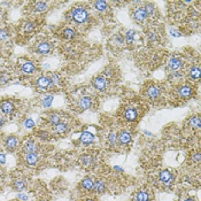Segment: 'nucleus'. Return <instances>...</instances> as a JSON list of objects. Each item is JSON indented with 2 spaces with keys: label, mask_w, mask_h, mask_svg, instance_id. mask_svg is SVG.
I'll return each mask as SVG.
<instances>
[{
  "label": "nucleus",
  "mask_w": 201,
  "mask_h": 201,
  "mask_svg": "<svg viewBox=\"0 0 201 201\" xmlns=\"http://www.w3.org/2000/svg\"><path fill=\"white\" fill-rule=\"evenodd\" d=\"M92 106V99L90 97H83L81 100H79V107L85 110V109H88Z\"/></svg>",
  "instance_id": "obj_8"
},
{
  "label": "nucleus",
  "mask_w": 201,
  "mask_h": 201,
  "mask_svg": "<svg viewBox=\"0 0 201 201\" xmlns=\"http://www.w3.org/2000/svg\"><path fill=\"white\" fill-rule=\"evenodd\" d=\"M94 8L97 10H99V12H103V10H106V8H107V2L106 1H95L94 2Z\"/></svg>",
  "instance_id": "obj_23"
},
{
  "label": "nucleus",
  "mask_w": 201,
  "mask_h": 201,
  "mask_svg": "<svg viewBox=\"0 0 201 201\" xmlns=\"http://www.w3.org/2000/svg\"><path fill=\"white\" fill-rule=\"evenodd\" d=\"M160 181L163 182V183H171L172 181V175H171V172L169 170H163L161 171L160 174Z\"/></svg>",
  "instance_id": "obj_11"
},
{
  "label": "nucleus",
  "mask_w": 201,
  "mask_h": 201,
  "mask_svg": "<svg viewBox=\"0 0 201 201\" xmlns=\"http://www.w3.org/2000/svg\"><path fill=\"white\" fill-rule=\"evenodd\" d=\"M68 129H69V128H68V125L66 123H59L54 126V131H55L57 133H60V134L67 132Z\"/></svg>",
  "instance_id": "obj_18"
},
{
  "label": "nucleus",
  "mask_w": 201,
  "mask_h": 201,
  "mask_svg": "<svg viewBox=\"0 0 201 201\" xmlns=\"http://www.w3.org/2000/svg\"><path fill=\"white\" fill-rule=\"evenodd\" d=\"M190 75H191V77L193 79H198V78L200 77V69L199 67H193L190 70Z\"/></svg>",
  "instance_id": "obj_27"
},
{
  "label": "nucleus",
  "mask_w": 201,
  "mask_h": 201,
  "mask_svg": "<svg viewBox=\"0 0 201 201\" xmlns=\"http://www.w3.org/2000/svg\"><path fill=\"white\" fill-rule=\"evenodd\" d=\"M117 139H119L122 144H128L130 140H131V133L128 132V131H122V132L119 134Z\"/></svg>",
  "instance_id": "obj_13"
},
{
  "label": "nucleus",
  "mask_w": 201,
  "mask_h": 201,
  "mask_svg": "<svg viewBox=\"0 0 201 201\" xmlns=\"http://www.w3.org/2000/svg\"><path fill=\"white\" fill-rule=\"evenodd\" d=\"M51 79L50 77H46V76H41L37 79V85L41 88H46L50 86V84H51Z\"/></svg>",
  "instance_id": "obj_7"
},
{
  "label": "nucleus",
  "mask_w": 201,
  "mask_h": 201,
  "mask_svg": "<svg viewBox=\"0 0 201 201\" xmlns=\"http://www.w3.org/2000/svg\"><path fill=\"white\" fill-rule=\"evenodd\" d=\"M171 35H172L174 37H181V33L177 32V31H175V30H171Z\"/></svg>",
  "instance_id": "obj_40"
},
{
  "label": "nucleus",
  "mask_w": 201,
  "mask_h": 201,
  "mask_svg": "<svg viewBox=\"0 0 201 201\" xmlns=\"http://www.w3.org/2000/svg\"><path fill=\"white\" fill-rule=\"evenodd\" d=\"M26 181L19 179V181L14 182V189H15L16 191H22V190H24V189H26Z\"/></svg>",
  "instance_id": "obj_22"
},
{
  "label": "nucleus",
  "mask_w": 201,
  "mask_h": 201,
  "mask_svg": "<svg viewBox=\"0 0 201 201\" xmlns=\"http://www.w3.org/2000/svg\"><path fill=\"white\" fill-rule=\"evenodd\" d=\"M4 124H5V120H4L2 117H1V116H0V126H2Z\"/></svg>",
  "instance_id": "obj_44"
},
{
  "label": "nucleus",
  "mask_w": 201,
  "mask_h": 201,
  "mask_svg": "<svg viewBox=\"0 0 201 201\" xmlns=\"http://www.w3.org/2000/svg\"><path fill=\"white\" fill-rule=\"evenodd\" d=\"M194 160H196V162H199V161H200V154H199V153L194 155Z\"/></svg>",
  "instance_id": "obj_42"
},
{
  "label": "nucleus",
  "mask_w": 201,
  "mask_h": 201,
  "mask_svg": "<svg viewBox=\"0 0 201 201\" xmlns=\"http://www.w3.org/2000/svg\"><path fill=\"white\" fill-rule=\"evenodd\" d=\"M8 81V77L7 76H2V77H0V84H6Z\"/></svg>",
  "instance_id": "obj_38"
},
{
  "label": "nucleus",
  "mask_w": 201,
  "mask_h": 201,
  "mask_svg": "<svg viewBox=\"0 0 201 201\" xmlns=\"http://www.w3.org/2000/svg\"><path fill=\"white\" fill-rule=\"evenodd\" d=\"M47 9V4L46 2H43V1H38L36 5H35V10L36 12H44Z\"/></svg>",
  "instance_id": "obj_26"
},
{
  "label": "nucleus",
  "mask_w": 201,
  "mask_h": 201,
  "mask_svg": "<svg viewBox=\"0 0 201 201\" xmlns=\"http://www.w3.org/2000/svg\"><path fill=\"white\" fill-rule=\"evenodd\" d=\"M93 186H94V181L92 178H85L82 182V187L85 190H92Z\"/></svg>",
  "instance_id": "obj_19"
},
{
  "label": "nucleus",
  "mask_w": 201,
  "mask_h": 201,
  "mask_svg": "<svg viewBox=\"0 0 201 201\" xmlns=\"http://www.w3.org/2000/svg\"><path fill=\"white\" fill-rule=\"evenodd\" d=\"M50 51H51V45L48 43H41L37 46V52L39 54H47Z\"/></svg>",
  "instance_id": "obj_12"
},
{
  "label": "nucleus",
  "mask_w": 201,
  "mask_h": 201,
  "mask_svg": "<svg viewBox=\"0 0 201 201\" xmlns=\"http://www.w3.org/2000/svg\"><path fill=\"white\" fill-rule=\"evenodd\" d=\"M0 109L5 115H10L14 112V105H13V102H10L9 100H5L0 103Z\"/></svg>",
  "instance_id": "obj_3"
},
{
  "label": "nucleus",
  "mask_w": 201,
  "mask_h": 201,
  "mask_svg": "<svg viewBox=\"0 0 201 201\" xmlns=\"http://www.w3.org/2000/svg\"><path fill=\"white\" fill-rule=\"evenodd\" d=\"M81 140L84 144H91L94 140V136L91 132H83L82 136H81Z\"/></svg>",
  "instance_id": "obj_14"
},
{
  "label": "nucleus",
  "mask_w": 201,
  "mask_h": 201,
  "mask_svg": "<svg viewBox=\"0 0 201 201\" xmlns=\"http://www.w3.org/2000/svg\"><path fill=\"white\" fill-rule=\"evenodd\" d=\"M2 172H4V171H2V170H1V169H0V177L2 176Z\"/></svg>",
  "instance_id": "obj_46"
},
{
  "label": "nucleus",
  "mask_w": 201,
  "mask_h": 201,
  "mask_svg": "<svg viewBox=\"0 0 201 201\" xmlns=\"http://www.w3.org/2000/svg\"><path fill=\"white\" fill-rule=\"evenodd\" d=\"M23 151L26 152V154H31V153H36L38 151V146L35 141L32 140H29V141H26L24 143V146H23Z\"/></svg>",
  "instance_id": "obj_5"
},
{
  "label": "nucleus",
  "mask_w": 201,
  "mask_h": 201,
  "mask_svg": "<svg viewBox=\"0 0 201 201\" xmlns=\"http://www.w3.org/2000/svg\"><path fill=\"white\" fill-rule=\"evenodd\" d=\"M136 201H150V194L146 191H140L136 194Z\"/></svg>",
  "instance_id": "obj_17"
},
{
  "label": "nucleus",
  "mask_w": 201,
  "mask_h": 201,
  "mask_svg": "<svg viewBox=\"0 0 201 201\" xmlns=\"http://www.w3.org/2000/svg\"><path fill=\"white\" fill-rule=\"evenodd\" d=\"M147 16H148V14L144 7H139L133 12V19L137 22H144L147 19Z\"/></svg>",
  "instance_id": "obj_2"
},
{
  "label": "nucleus",
  "mask_w": 201,
  "mask_h": 201,
  "mask_svg": "<svg viewBox=\"0 0 201 201\" xmlns=\"http://www.w3.org/2000/svg\"><path fill=\"white\" fill-rule=\"evenodd\" d=\"M81 163H82L84 167H90V165H93L92 156H90V155H83L82 159H81Z\"/></svg>",
  "instance_id": "obj_21"
},
{
  "label": "nucleus",
  "mask_w": 201,
  "mask_h": 201,
  "mask_svg": "<svg viewBox=\"0 0 201 201\" xmlns=\"http://www.w3.org/2000/svg\"><path fill=\"white\" fill-rule=\"evenodd\" d=\"M108 139L109 141H110V144H115L116 143V139H117V137H116V134L115 133H110L109 134V137H108Z\"/></svg>",
  "instance_id": "obj_35"
},
{
  "label": "nucleus",
  "mask_w": 201,
  "mask_h": 201,
  "mask_svg": "<svg viewBox=\"0 0 201 201\" xmlns=\"http://www.w3.org/2000/svg\"><path fill=\"white\" fill-rule=\"evenodd\" d=\"M71 17L74 21H76L77 23H85L88 20V12L82 8V7H77L71 12Z\"/></svg>",
  "instance_id": "obj_1"
},
{
  "label": "nucleus",
  "mask_w": 201,
  "mask_h": 201,
  "mask_svg": "<svg viewBox=\"0 0 201 201\" xmlns=\"http://www.w3.org/2000/svg\"><path fill=\"white\" fill-rule=\"evenodd\" d=\"M93 84H94V88H97V90H99V91H103V90L106 88L107 82H106V79H105V78L100 76V77H97L95 79H94Z\"/></svg>",
  "instance_id": "obj_6"
},
{
  "label": "nucleus",
  "mask_w": 201,
  "mask_h": 201,
  "mask_svg": "<svg viewBox=\"0 0 201 201\" xmlns=\"http://www.w3.org/2000/svg\"><path fill=\"white\" fill-rule=\"evenodd\" d=\"M147 95H148L151 99H156L160 95V88H158V86L152 85V86H150L148 90H147Z\"/></svg>",
  "instance_id": "obj_10"
},
{
  "label": "nucleus",
  "mask_w": 201,
  "mask_h": 201,
  "mask_svg": "<svg viewBox=\"0 0 201 201\" xmlns=\"http://www.w3.org/2000/svg\"><path fill=\"white\" fill-rule=\"evenodd\" d=\"M155 36H156V35H155L154 32H151V33H150V36H148V38H150L151 40H154L155 38H156V37H155Z\"/></svg>",
  "instance_id": "obj_41"
},
{
  "label": "nucleus",
  "mask_w": 201,
  "mask_h": 201,
  "mask_svg": "<svg viewBox=\"0 0 201 201\" xmlns=\"http://www.w3.org/2000/svg\"><path fill=\"white\" fill-rule=\"evenodd\" d=\"M8 37V33H7V31L5 30H0V40H4Z\"/></svg>",
  "instance_id": "obj_36"
},
{
  "label": "nucleus",
  "mask_w": 201,
  "mask_h": 201,
  "mask_svg": "<svg viewBox=\"0 0 201 201\" xmlns=\"http://www.w3.org/2000/svg\"><path fill=\"white\" fill-rule=\"evenodd\" d=\"M19 198H20V199H22V200H26V199H28V196H24V194H20V196H19Z\"/></svg>",
  "instance_id": "obj_43"
},
{
  "label": "nucleus",
  "mask_w": 201,
  "mask_h": 201,
  "mask_svg": "<svg viewBox=\"0 0 201 201\" xmlns=\"http://www.w3.org/2000/svg\"><path fill=\"white\" fill-rule=\"evenodd\" d=\"M93 189H94V191L98 192V193H101V192H103V190H105V183L101 181H98L94 183V186H93Z\"/></svg>",
  "instance_id": "obj_25"
},
{
  "label": "nucleus",
  "mask_w": 201,
  "mask_h": 201,
  "mask_svg": "<svg viewBox=\"0 0 201 201\" xmlns=\"http://www.w3.org/2000/svg\"><path fill=\"white\" fill-rule=\"evenodd\" d=\"M22 70H23V72H26V74H32V72L35 71V66H33L32 62H26L22 66Z\"/></svg>",
  "instance_id": "obj_20"
},
{
  "label": "nucleus",
  "mask_w": 201,
  "mask_h": 201,
  "mask_svg": "<svg viewBox=\"0 0 201 201\" xmlns=\"http://www.w3.org/2000/svg\"><path fill=\"white\" fill-rule=\"evenodd\" d=\"M184 201H194L193 199H186V200H184Z\"/></svg>",
  "instance_id": "obj_45"
},
{
  "label": "nucleus",
  "mask_w": 201,
  "mask_h": 201,
  "mask_svg": "<svg viewBox=\"0 0 201 201\" xmlns=\"http://www.w3.org/2000/svg\"><path fill=\"white\" fill-rule=\"evenodd\" d=\"M20 144V140L17 139L14 136H9L7 139H6V147L8 151H14Z\"/></svg>",
  "instance_id": "obj_4"
},
{
  "label": "nucleus",
  "mask_w": 201,
  "mask_h": 201,
  "mask_svg": "<svg viewBox=\"0 0 201 201\" xmlns=\"http://www.w3.org/2000/svg\"><path fill=\"white\" fill-rule=\"evenodd\" d=\"M52 100H53V97H52V95L46 97V98L43 100V106H44V107H50L52 103Z\"/></svg>",
  "instance_id": "obj_31"
},
{
  "label": "nucleus",
  "mask_w": 201,
  "mask_h": 201,
  "mask_svg": "<svg viewBox=\"0 0 201 201\" xmlns=\"http://www.w3.org/2000/svg\"><path fill=\"white\" fill-rule=\"evenodd\" d=\"M179 94L182 97H184V98H187V97H190L192 94V88L190 86H183L179 90Z\"/></svg>",
  "instance_id": "obj_24"
},
{
  "label": "nucleus",
  "mask_w": 201,
  "mask_h": 201,
  "mask_svg": "<svg viewBox=\"0 0 201 201\" xmlns=\"http://www.w3.org/2000/svg\"><path fill=\"white\" fill-rule=\"evenodd\" d=\"M24 126H26V129H32V128L35 126V122L31 119H26V121H24Z\"/></svg>",
  "instance_id": "obj_32"
},
{
  "label": "nucleus",
  "mask_w": 201,
  "mask_h": 201,
  "mask_svg": "<svg viewBox=\"0 0 201 201\" xmlns=\"http://www.w3.org/2000/svg\"><path fill=\"white\" fill-rule=\"evenodd\" d=\"M190 125L193 126V128H196V129L200 128V119H199V116L192 117V119L190 120Z\"/></svg>",
  "instance_id": "obj_29"
},
{
  "label": "nucleus",
  "mask_w": 201,
  "mask_h": 201,
  "mask_svg": "<svg viewBox=\"0 0 201 201\" xmlns=\"http://www.w3.org/2000/svg\"><path fill=\"white\" fill-rule=\"evenodd\" d=\"M32 29H33V26H32L31 23H26V30L28 31V32H30Z\"/></svg>",
  "instance_id": "obj_37"
},
{
  "label": "nucleus",
  "mask_w": 201,
  "mask_h": 201,
  "mask_svg": "<svg viewBox=\"0 0 201 201\" xmlns=\"http://www.w3.org/2000/svg\"><path fill=\"white\" fill-rule=\"evenodd\" d=\"M169 67L171 70H178L182 67V61L177 57H172L169 61Z\"/></svg>",
  "instance_id": "obj_15"
},
{
  "label": "nucleus",
  "mask_w": 201,
  "mask_h": 201,
  "mask_svg": "<svg viewBox=\"0 0 201 201\" xmlns=\"http://www.w3.org/2000/svg\"><path fill=\"white\" fill-rule=\"evenodd\" d=\"M137 110L134 108H128L126 109V112H125V119L128 120V121H134V120L137 119Z\"/></svg>",
  "instance_id": "obj_16"
},
{
  "label": "nucleus",
  "mask_w": 201,
  "mask_h": 201,
  "mask_svg": "<svg viewBox=\"0 0 201 201\" xmlns=\"http://www.w3.org/2000/svg\"><path fill=\"white\" fill-rule=\"evenodd\" d=\"M62 35H63V37H64L66 39H71V38L75 37L76 33H75V31L72 30V29H66V30L63 31Z\"/></svg>",
  "instance_id": "obj_28"
},
{
  "label": "nucleus",
  "mask_w": 201,
  "mask_h": 201,
  "mask_svg": "<svg viewBox=\"0 0 201 201\" xmlns=\"http://www.w3.org/2000/svg\"><path fill=\"white\" fill-rule=\"evenodd\" d=\"M60 116L57 115V114H53V115H51L50 116V122H51L52 124H54V125H57V124L60 123Z\"/></svg>",
  "instance_id": "obj_30"
},
{
  "label": "nucleus",
  "mask_w": 201,
  "mask_h": 201,
  "mask_svg": "<svg viewBox=\"0 0 201 201\" xmlns=\"http://www.w3.org/2000/svg\"><path fill=\"white\" fill-rule=\"evenodd\" d=\"M26 165H29L30 167H35L38 162V155L36 153H31V154H26Z\"/></svg>",
  "instance_id": "obj_9"
},
{
  "label": "nucleus",
  "mask_w": 201,
  "mask_h": 201,
  "mask_svg": "<svg viewBox=\"0 0 201 201\" xmlns=\"http://www.w3.org/2000/svg\"><path fill=\"white\" fill-rule=\"evenodd\" d=\"M6 162V156H5V154H0V163H5Z\"/></svg>",
  "instance_id": "obj_39"
},
{
  "label": "nucleus",
  "mask_w": 201,
  "mask_h": 201,
  "mask_svg": "<svg viewBox=\"0 0 201 201\" xmlns=\"http://www.w3.org/2000/svg\"><path fill=\"white\" fill-rule=\"evenodd\" d=\"M134 37H136V32H134L133 30H130L128 33H126V40L129 41V43H131V41H133Z\"/></svg>",
  "instance_id": "obj_33"
},
{
  "label": "nucleus",
  "mask_w": 201,
  "mask_h": 201,
  "mask_svg": "<svg viewBox=\"0 0 201 201\" xmlns=\"http://www.w3.org/2000/svg\"><path fill=\"white\" fill-rule=\"evenodd\" d=\"M50 79H51L52 83H59V81H60V77H59V75H57V74H52L51 77H50Z\"/></svg>",
  "instance_id": "obj_34"
}]
</instances>
